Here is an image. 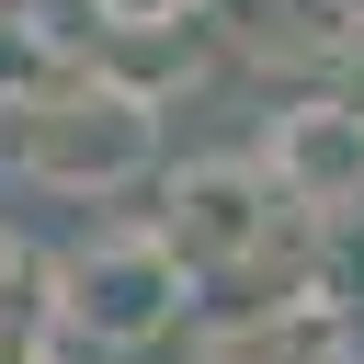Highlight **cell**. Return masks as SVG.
Instances as JSON below:
<instances>
[{
	"label": "cell",
	"mask_w": 364,
	"mask_h": 364,
	"mask_svg": "<svg viewBox=\"0 0 364 364\" xmlns=\"http://www.w3.org/2000/svg\"><path fill=\"white\" fill-rule=\"evenodd\" d=\"M0 159L46 193H102L148 159V102L114 80H34L0 102Z\"/></svg>",
	"instance_id": "6da1fadb"
},
{
	"label": "cell",
	"mask_w": 364,
	"mask_h": 364,
	"mask_svg": "<svg viewBox=\"0 0 364 364\" xmlns=\"http://www.w3.org/2000/svg\"><path fill=\"white\" fill-rule=\"evenodd\" d=\"M171 296H182V250L171 239H114V250H91L68 273V318L91 341H148L171 318Z\"/></svg>",
	"instance_id": "7a4b0ae2"
},
{
	"label": "cell",
	"mask_w": 364,
	"mask_h": 364,
	"mask_svg": "<svg viewBox=\"0 0 364 364\" xmlns=\"http://www.w3.org/2000/svg\"><path fill=\"white\" fill-rule=\"evenodd\" d=\"M262 228H273V171L250 182V171H193L182 193H171V250H182V273L193 262H239V250H262Z\"/></svg>",
	"instance_id": "3957f363"
},
{
	"label": "cell",
	"mask_w": 364,
	"mask_h": 364,
	"mask_svg": "<svg viewBox=\"0 0 364 364\" xmlns=\"http://www.w3.org/2000/svg\"><path fill=\"white\" fill-rule=\"evenodd\" d=\"M353 182H364V114L296 102V114L273 125V193H284V205H341Z\"/></svg>",
	"instance_id": "277c9868"
},
{
	"label": "cell",
	"mask_w": 364,
	"mask_h": 364,
	"mask_svg": "<svg viewBox=\"0 0 364 364\" xmlns=\"http://www.w3.org/2000/svg\"><path fill=\"white\" fill-rule=\"evenodd\" d=\"M34 80H46V46H34V23H23V11H0V102H11V91H34Z\"/></svg>",
	"instance_id": "5b68a950"
}]
</instances>
